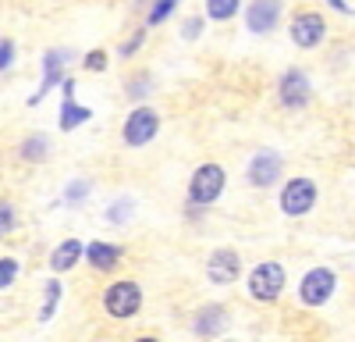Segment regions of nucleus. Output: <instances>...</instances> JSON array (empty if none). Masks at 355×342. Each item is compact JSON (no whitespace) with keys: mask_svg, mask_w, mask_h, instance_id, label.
Masks as SVG:
<instances>
[{"mask_svg":"<svg viewBox=\"0 0 355 342\" xmlns=\"http://www.w3.org/2000/svg\"><path fill=\"white\" fill-rule=\"evenodd\" d=\"M103 307L110 318H132V314L142 307V289L135 282H114L107 296H103Z\"/></svg>","mask_w":355,"mask_h":342,"instance_id":"obj_1","label":"nucleus"},{"mask_svg":"<svg viewBox=\"0 0 355 342\" xmlns=\"http://www.w3.org/2000/svg\"><path fill=\"white\" fill-rule=\"evenodd\" d=\"M284 289V268L281 264H259L249 275V293L256 300H277Z\"/></svg>","mask_w":355,"mask_h":342,"instance_id":"obj_2","label":"nucleus"},{"mask_svg":"<svg viewBox=\"0 0 355 342\" xmlns=\"http://www.w3.org/2000/svg\"><path fill=\"white\" fill-rule=\"evenodd\" d=\"M160 129V118H157V111L150 107H135L128 114V122H125V142L128 147H146Z\"/></svg>","mask_w":355,"mask_h":342,"instance_id":"obj_3","label":"nucleus"},{"mask_svg":"<svg viewBox=\"0 0 355 342\" xmlns=\"http://www.w3.org/2000/svg\"><path fill=\"white\" fill-rule=\"evenodd\" d=\"M224 189V171L217 164H202L192 175V200L196 204H214Z\"/></svg>","mask_w":355,"mask_h":342,"instance_id":"obj_4","label":"nucleus"},{"mask_svg":"<svg viewBox=\"0 0 355 342\" xmlns=\"http://www.w3.org/2000/svg\"><path fill=\"white\" fill-rule=\"evenodd\" d=\"M323 33H327V22H323V15H316V11H302L291 22V40L299 47H306V50L316 47L323 40Z\"/></svg>","mask_w":355,"mask_h":342,"instance_id":"obj_5","label":"nucleus"},{"mask_svg":"<svg viewBox=\"0 0 355 342\" xmlns=\"http://www.w3.org/2000/svg\"><path fill=\"white\" fill-rule=\"evenodd\" d=\"M313 204H316V186L309 179H291L281 193V207L288 214H306Z\"/></svg>","mask_w":355,"mask_h":342,"instance_id":"obj_6","label":"nucleus"},{"mask_svg":"<svg viewBox=\"0 0 355 342\" xmlns=\"http://www.w3.org/2000/svg\"><path fill=\"white\" fill-rule=\"evenodd\" d=\"M331 293H334V271H327V268L309 271V275L302 278V289H299L302 303H309V307H320Z\"/></svg>","mask_w":355,"mask_h":342,"instance_id":"obj_7","label":"nucleus"},{"mask_svg":"<svg viewBox=\"0 0 355 342\" xmlns=\"http://www.w3.org/2000/svg\"><path fill=\"white\" fill-rule=\"evenodd\" d=\"M277 18H281V0H252L249 15H245L252 33H270L277 25Z\"/></svg>","mask_w":355,"mask_h":342,"instance_id":"obj_8","label":"nucleus"},{"mask_svg":"<svg viewBox=\"0 0 355 342\" xmlns=\"http://www.w3.org/2000/svg\"><path fill=\"white\" fill-rule=\"evenodd\" d=\"M206 275H210V282H234L239 278V253L234 250H217L210 256V264H206Z\"/></svg>","mask_w":355,"mask_h":342,"instance_id":"obj_9","label":"nucleus"},{"mask_svg":"<svg viewBox=\"0 0 355 342\" xmlns=\"http://www.w3.org/2000/svg\"><path fill=\"white\" fill-rule=\"evenodd\" d=\"M309 97V79L302 72H288L281 79V104L284 107H302Z\"/></svg>","mask_w":355,"mask_h":342,"instance_id":"obj_10","label":"nucleus"},{"mask_svg":"<svg viewBox=\"0 0 355 342\" xmlns=\"http://www.w3.org/2000/svg\"><path fill=\"white\" fill-rule=\"evenodd\" d=\"M277 171H281V157L277 154H259L249 164V182L252 186H270V182H277Z\"/></svg>","mask_w":355,"mask_h":342,"instance_id":"obj_11","label":"nucleus"},{"mask_svg":"<svg viewBox=\"0 0 355 342\" xmlns=\"http://www.w3.org/2000/svg\"><path fill=\"white\" fill-rule=\"evenodd\" d=\"M85 253V246L78 243V239H64L61 246H57L53 253H50V268L61 275V271H68V268H75L78 264V256Z\"/></svg>","mask_w":355,"mask_h":342,"instance_id":"obj_12","label":"nucleus"},{"mask_svg":"<svg viewBox=\"0 0 355 342\" xmlns=\"http://www.w3.org/2000/svg\"><path fill=\"white\" fill-rule=\"evenodd\" d=\"M71 90H75V86L64 82V107H61V129H64V132H71L75 125H82V122L89 118V107H78L75 97H71Z\"/></svg>","mask_w":355,"mask_h":342,"instance_id":"obj_13","label":"nucleus"},{"mask_svg":"<svg viewBox=\"0 0 355 342\" xmlns=\"http://www.w3.org/2000/svg\"><path fill=\"white\" fill-rule=\"evenodd\" d=\"M85 256H89V264H93L96 271H110L121 253H117L114 243H89V246H85Z\"/></svg>","mask_w":355,"mask_h":342,"instance_id":"obj_14","label":"nucleus"},{"mask_svg":"<svg viewBox=\"0 0 355 342\" xmlns=\"http://www.w3.org/2000/svg\"><path fill=\"white\" fill-rule=\"evenodd\" d=\"M192 328H196V335H202V339L220 335V328H224V310H220V307H202Z\"/></svg>","mask_w":355,"mask_h":342,"instance_id":"obj_15","label":"nucleus"},{"mask_svg":"<svg viewBox=\"0 0 355 342\" xmlns=\"http://www.w3.org/2000/svg\"><path fill=\"white\" fill-rule=\"evenodd\" d=\"M61 65H64V54L61 50H50L46 57H43V86H40V93L33 97V104L50 90V86H57V82H61Z\"/></svg>","mask_w":355,"mask_h":342,"instance_id":"obj_16","label":"nucleus"},{"mask_svg":"<svg viewBox=\"0 0 355 342\" xmlns=\"http://www.w3.org/2000/svg\"><path fill=\"white\" fill-rule=\"evenodd\" d=\"M234 11H239V0H206V15L217 22H227Z\"/></svg>","mask_w":355,"mask_h":342,"instance_id":"obj_17","label":"nucleus"},{"mask_svg":"<svg viewBox=\"0 0 355 342\" xmlns=\"http://www.w3.org/2000/svg\"><path fill=\"white\" fill-rule=\"evenodd\" d=\"M57 300H61V282L50 278V282H46V303H43V310H40V321H50V318H53Z\"/></svg>","mask_w":355,"mask_h":342,"instance_id":"obj_18","label":"nucleus"},{"mask_svg":"<svg viewBox=\"0 0 355 342\" xmlns=\"http://www.w3.org/2000/svg\"><path fill=\"white\" fill-rule=\"evenodd\" d=\"M15 278H18V261L15 256H0V289H8Z\"/></svg>","mask_w":355,"mask_h":342,"instance_id":"obj_19","label":"nucleus"},{"mask_svg":"<svg viewBox=\"0 0 355 342\" xmlns=\"http://www.w3.org/2000/svg\"><path fill=\"white\" fill-rule=\"evenodd\" d=\"M15 228V211H11V204H0V236H8Z\"/></svg>","mask_w":355,"mask_h":342,"instance_id":"obj_20","label":"nucleus"},{"mask_svg":"<svg viewBox=\"0 0 355 342\" xmlns=\"http://www.w3.org/2000/svg\"><path fill=\"white\" fill-rule=\"evenodd\" d=\"M171 11H174V0H157V8L150 11V22L157 25V22H164V18H167Z\"/></svg>","mask_w":355,"mask_h":342,"instance_id":"obj_21","label":"nucleus"},{"mask_svg":"<svg viewBox=\"0 0 355 342\" xmlns=\"http://www.w3.org/2000/svg\"><path fill=\"white\" fill-rule=\"evenodd\" d=\"M85 68H89V72H103V68H107V54H103V50H93V54L85 57Z\"/></svg>","mask_w":355,"mask_h":342,"instance_id":"obj_22","label":"nucleus"},{"mask_svg":"<svg viewBox=\"0 0 355 342\" xmlns=\"http://www.w3.org/2000/svg\"><path fill=\"white\" fill-rule=\"evenodd\" d=\"M43 147H46V139H43V136H36V139H28V142H25V150H21V154H25V157H40V154H43Z\"/></svg>","mask_w":355,"mask_h":342,"instance_id":"obj_23","label":"nucleus"},{"mask_svg":"<svg viewBox=\"0 0 355 342\" xmlns=\"http://www.w3.org/2000/svg\"><path fill=\"white\" fill-rule=\"evenodd\" d=\"M85 189H89L85 182H78V186H71V189H68V200H71V204H75V200H85Z\"/></svg>","mask_w":355,"mask_h":342,"instance_id":"obj_24","label":"nucleus"},{"mask_svg":"<svg viewBox=\"0 0 355 342\" xmlns=\"http://www.w3.org/2000/svg\"><path fill=\"white\" fill-rule=\"evenodd\" d=\"M11 65V43L4 40V43H0V68H8Z\"/></svg>","mask_w":355,"mask_h":342,"instance_id":"obj_25","label":"nucleus"},{"mask_svg":"<svg viewBox=\"0 0 355 342\" xmlns=\"http://www.w3.org/2000/svg\"><path fill=\"white\" fill-rule=\"evenodd\" d=\"M199 28H202V25H199V18H192V22L185 25V36H189V40H192V36H199Z\"/></svg>","mask_w":355,"mask_h":342,"instance_id":"obj_26","label":"nucleus"},{"mask_svg":"<svg viewBox=\"0 0 355 342\" xmlns=\"http://www.w3.org/2000/svg\"><path fill=\"white\" fill-rule=\"evenodd\" d=\"M139 342H157V339H139Z\"/></svg>","mask_w":355,"mask_h":342,"instance_id":"obj_27","label":"nucleus"}]
</instances>
